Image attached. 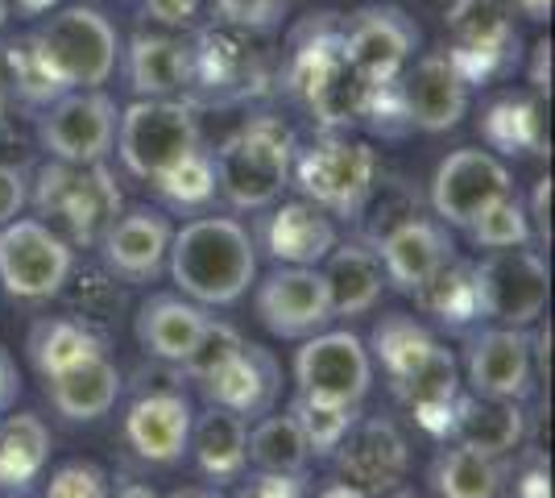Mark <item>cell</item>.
Returning a JSON list of instances; mask_svg holds the SVG:
<instances>
[{
	"instance_id": "7a4b0ae2",
	"label": "cell",
	"mask_w": 555,
	"mask_h": 498,
	"mask_svg": "<svg viewBox=\"0 0 555 498\" xmlns=\"http://www.w3.org/2000/svg\"><path fill=\"white\" fill-rule=\"evenodd\" d=\"M377 88L382 84H373L352 67L340 25H307V34L295 42L291 67H286V92L324 129L365 125Z\"/></svg>"
},
{
	"instance_id": "6125c7cd",
	"label": "cell",
	"mask_w": 555,
	"mask_h": 498,
	"mask_svg": "<svg viewBox=\"0 0 555 498\" xmlns=\"http://www.w3.org/2000/svg\"><path fill=\"white\" fill-rule=\"evenodd\" d=\"M282 4H286V0H282Z\"/></svg>"
},
{
	"instance_id": "9a60e30c",
	"label": "cell",
	"mask_w": 555,
	"mask_h": 498,
	"mask_svg": "<svg viewBox=\"0 0 555 498\" xmlns=\"http://www.w3.org/2000/svg\"><path fill=\"white\" fill-rule=\"evenodd\" d=\"M509 191H514V179L502 158H493L489 150H456L431 175V213L440 225L468 229L493 200H502Z\"/></svg>"
},
{
	"instance_id": "bcb514c9",
	"label": "cell",
	"mask_w": 555,
	"mask_h": 498,
	"mask_svg": "<svg viewBox=\"0 0 555 498\" xmlns=\"http://www.w3.org/2000/svg\"><path fill=\"white\" fill-rule=\"evenodd\" d=\"M232 498H302V474H254L249 486Z\"/></svg>"
},
{
	"instance_id": "7dc6e473",
	"label": "cell",
	"mask_w": 555,
	"mask_h": 498,
	"mask_svg": "<svg viewBox=\"0 0 555 498\" xmlns=\"http://www.w3.org/2000/svg\"><path fill=\"white\" fill-rule=\"evenodd\" d=\"M514 498H552V474L539 452H531L527 465L514 474Z\"/></svg>"
},
{
	"instance_id": "484cf974",
	"label": "cell",
	"mask_w": 555,
	"mask_h": 498,
	"mask_svg": "<svg viewBox=\"0 0 555 498\" xmlns=\"http://www.w3.org/2000/svg\"><path fill=\"white\" fill-rule=\"evenodd\" d=\"M448 440H461L468 449L489 457H509L527 440V411L514 399H489V395H456Z\"/></svg>"
},
{
	"instance_id": "816d5d0a",
	"label": "cell",
	"mask_w": 555,
	"mask_h": 498,
	"mask_svg": "<svg viewBox=\"0 0 555 498\" xmlns=\"http://www.w3.org/2000/svg\"><path fill=\"white\" fill-rule=\"evenodd\" d=\"M531 84H534V92L539 95H552V42H534Z\"/></svg>"
},
{
	"instance_id": "74e56055",
	"label": "cell",
	"mask_w": 555,
	"mask_h": 498,
	"mask_svg": "<svg viewBox=\"0 0 555 498\" xmlns=\"http://www.w3.org/2000/svg\"><path fill=\"white\" fill-rule=\"evenodd\" d=\"M154 191L166 208L175 213H204L211 200H216V166H211L208 150H195L186 154L179 166H170L166 175L154 179Z\"/></svg>"
},
{
	"instance_id": "7c38bea8",
	"label": "cell",
	"mask_w": 555,
	"mask_h": 498,
	"mask_svg": "<svg viewBox=\"0 0 555 498\" xmlns=\"http://www.w3.org/2000/svg\"><path fill=\"white\" fill-rule=\"evenodd\" d=\"M295 386L311 399L361 407L373 386V357L365 341L348 329H320L302 336V349L295 354Z\"/></svg>"
},
{
	"instance_id": "4fadbf2b",
	"label": "cell",
	"mask_w": 555,
	"mask_h": 498,
	"mask_svg": "<svg viewBox=\"0 0 555 498\" xmlns=\"http://www.w3.org/2000/svg\"><path fill=\"white\" fill-rule=\"evenodd\" d=\"M116 100L100 88H70L47 104V117L38 120V138L50 158L70 166L104 163L116 145Z\"/></svg>"
},
{
	"instance_id": "3957f363",
	"label": "cell",
	"mask_w": 555,
	"mask_h": 498,
	"mask_svg": "<svg viewBox=\"0 0 555 498\" xmlns=\"http://www.w3.org/2000/svg\"><path fill=\"white\" fill-rule=\"evenodd\" d=\"M295 129L274 113L249 117L229 142L211 154L216 188L241 213L270 208L282 188L291 183V158H295Z\"/></svg>"
},
{
	"instance_id": "8992f818",
	"label": "cell",
	"mask_w": 555,
	"mask_h": 498,
	"mask_svg": "<svg viewBox=\"0 0 555 498\" xmlns=\"http://www.w3.org/2000/svg\"><path fill=\"white\" fill-rule=\"evenodd\" d=\"M195 150H199V117H195V104L186 100L145 95L138 104H129L116 120V154L125 170L141 183H154L158 175L179 166Z\"/></svg>"
},
{
	"instance_id": "681fc988",
	"label": "cell",
	"mask_w": 555,
	"mask_h": 498,
	"mask_svg": "<svg viewBox=\"0 0 555 498\" xmlns=\"http://www.w3.org/2000/svg\"><path fill=\"white\" fill-rule=\"evenodd\" d=\"M204 0H145V13L163 25H191Z\"/></svg>"
},
{
	"instance_id": "83f0119b",
	"label": "cell",
	"mask_w": 555,
	"mask_h": 498,
	"mask_svg": "<svg viewBox=\"0 0 555 498\" xmlns=\"http://www.w3.org/2000/svg\"><path fill=\"white\" fill-rule=\"evenodd\" d=\"M120 391H125V379L108 354L83 357V361L67 366L63 374L47 379L50 404L70 424H92L100 416H108L120 399Z\"/></svg>"
},
{
	"instance_id": "b9f144b4",
	"label": "cell",
	"mask_w": 555,
	"mask_h": 498,
	"mask_svg": "<svg viewBox=\"0 0 555 498\" xmlns=\"http://www.w3.org/2000/svg\"><path fill=\"white\" fill-rule=\"evenodd\" d=\"M245 345V336L232 329L229 320H216V316H208V324H204V332H199V341H195V349L183 357V379L191 382H204L208 374H216L224 361H229L236 349Z\"/></svg>"
},
{
	"instance_id": "4316f807",
	"label": "cell",
	"mask_w": 555,
	"mask_h": 498,
	"mask_svg": "<svg viewBox=\"0 0 555 498\" xmlns=\"http://www.w3.org/2000/svg\"><path fill=\"white\" fill-rule=\"evenodd\" d=\"M324 283L332 299V320H352L377 308L386 291V270L377 250L365 241H336L324 258Z\"/></svg>"
},
{
	"instance_id": "8fae6325",
	"label": "cell",
	"mask_w": 555,
	"mask_h": 498,
	"mask_svg": "<svg viewBox=\"0 0 555 498\" xmlns=\"http://www.w3.org/2000/svg\"><path fill=\"white\" fill-rule=\"evenodd\" d=\"M261 84H266V59L245 29L211 25L195 38L186 104H236L261 92Z\"/></svg>"
},
{
	"instance_id": "5bb4252c",
	"label": "cell",
	"mask_w": 555,
	"mask_h": 498,
	"mask_svg": "<svg viewBox=\"0 0 555 498\" xmlns=\"http://www.w3.org/2000/svg\"><path fill=\"white\" fill-rule=\"evenodd\" d=\"M464 379L473 395L489 399H514L527 404L534 395V357L531 332L489 324V329L464 332Z\"/></svg>"
},
{
	"instance_id": "d4e9b609",
	"label": "cell",
	"mask_w": 555,
	"mask_h": 498,
	"mask_svg": "<svg viewBox=\"0 0 555 498\" xmlns=\"http://www.w3.org/2000/svg\"><path fill=\"white\" fill-rule=\"evenodd\" d=\"M204 324H208V308H199L186 295H170V291H154L133 316L138 345L154 361H170V366H183Z\"/></svg>"
},
{
	"instance_id": "d590c367",
	"label": "cell",
	"mask_w": 555,
	"mask_h": 498,
	"mask_svg": "<svg viewBox=\"0 0 555 498\" xmlns=\"http://www.w3.org/2000/svg\"><path fill=\"white\" fill-rule=\"evenodd\" d=\"M481 138L489 142V150H502V154H547L543 104L527 95H506L489 104V113L481 117Z\"/></svg>"
},
{
	"instance_id": "ab89813d",
	"label": "cell",
	"mask_w": 555,
	"mask_h": 498,
	"mask_svg": "<svg viewBox=\"0 0 555 498\" xmlns=\"http://www.w3.org/2000/svg\"><path fill=\"white\" fill-rule=\"evenodd\" d=\"M0 75H4V88H13L29 104H50V100L63 95V88L54 84V75L47 72L42 54L34 47V34L0 50Z\"/></svg>"
},
{
	"instance_id": "836d02e7",
	"label": "cell",
	"mask_w": 555,
	"mask_h": 498,
	"mask_svg": "<svg viewBox=\"0 0 555 498\" xmlns=\"http://www.w3.org/2000/svg\"><path fill=\"white\" fill-rule=\"evenodd\" d=\"M415 304L423 316H431L440 329L464 336L468 329L481 324V304H477V286H473V261L452 258L436 266V274L415 291Z\"/></svg>"
},
{
	"instance_id": "d6986e66",
	"label": "cell",
	"mask_w": 555,
	"mask_h": 498,
	"mask_svg": "<svg viewBox=\"0 0 555 498\" xmlns=\"http://www.w3.org/2000/svg\"><path fill=\"white\" fill-rule=\"evenodd\" d=\"M170 216L158 208H129L125 216H116L113 229L100 238V258L108 266V274L120 283L145 286L154 283L166 270V250H170Z\"/></svg>"
},
{
	"instance_id": "2e32d148",
	"label": "cell",
	"mask_w": 555,
	"mask_h": 498,
	"mask_svg": "<svg viewBox=\"0 0 555 498\" xmlns=\"http://www.w3.org/2000/svg\"><path fill=\"white\" fill-rule=\"evenodd\" d=\"M257 320L282 341H302L332 324V299L320 266H274L254 295Z\"/></svg>"
},
{
	"instance_id": "9f6ffc18",
	"label": "cell",
	"mask_w": 555,
	"mask_h": 498,
	"mask_svg": "<svg viewBox=\"0 0 555 498\" xmlns=\"http://www.w3.org/2000/svg\"><path fill=\"white\" fill-rule=\"evenodd\" d=\"M17 4H22L25 13H47L54 0H17Z\"/></svg>"
},
{
	"instance_id": "5b68a950",
	"label": "cell",
	"mask_w": 555,
	"mask_h": 498,
	"mask_svg": "<svg viewBox=\"0 0 555 498\" xmlns=\"http://www.w3.org/2000/svg\"><path fill=\"white\" fill-rule=\"evenodd\" d=\"M291 179L307 204L320 213L357 220L377 191V154L373 145L348 138L340 129H327L311 145H295Z\"/></svg>"
},
{
	"instance_id": "ffe728a7",
	"label": "cell",
	"mask_w": 555,
	"mask_h": 498,
	"mask_svg": "<svg viewBox=\"0 0 555 498\" xmlns=\"http://www.w3.org/2000/svg\"><path fill=\"white\" fill-rule=\"evenodd\" d=\"M199 391L211 407H224L249 424L274 411L278 391H282V366L266 345H241L216 374L199 382Z\"/></svg>"
},
{
	"instance_id": "277c9868",
	"label": "cell",
	"mask_w": 555,
	"mask_h": 498,
	"mask_svg": "<svg viewBox=\"0 0 555 498\" xmlns=\"http://www.w3.org/2000/svg\"><path fill=\"white\" fill-rule=\"evenodd\" d=\"M34 208L70 250H92L120 216V188L104 163L70 166L50 158L34 188Z\"/></svg>"
},
{
	"instance_id": "94428289",
	"label": "cell",
	"mask_w": 555,
	"mask_h": 498,
	"mask_svg": "<svg viewBox=\"0 0 555 498\" xmlns=\"http://www.w3.org/2000/svg\"><path fill=\"white\" fill-rule=\"evenodd\" d=\"M390 498H415V495H398V490H393V495Z\"/></svg>"
},
{
	"instance_id": "6f0895ef",
	"label": "cell",
	"mask_w": 555,
	"mask_h": 498,
	"mask_svg": "<svg viewBox=\"0 0 555 498\" xmlns=\"http://www.w3.org/2000/svg\"><path fill=\"white\" fill-rule=\"evenodd\" d=\"M170 498H216V495H211V490H195V486H191V490H175Z\"/></svg>"
},
{
	"instance_id": "db71d44e",
	"label": "cell",
	"mask_w": 555,
	"mask_h": 498,
	"mask_svg": "<svg viewBox=\"0 0 555 498\" xmlns=\"http://www.w3.org/2000/svg\"><path fill=\"white\" fill-rule=\"evenodd\" d=\"M320 498H373V495H365L361 486H352L345 477H336V482H327L324 490H320Z\"/></svg>"
},
{
	"instance_id": "f5cc1de1",
	"label": "cell",
	"mask_w": 555,
	"mask_h": 498,
	"mask_svg": "<svg viewBox=\"0 0 555 498\" xmlns=\"http://www.w3.org/2000/svg\"><path fill=\"white\" fill-rule=\"evenodd\" d=\"M104 498H158L145 482H138V477H116V482H108V495Z\"/></svg>"
},
{
	"instance_id": "44dd1931",
	"label": "cell",
	"mask_w": 555,
	"mask_h": 498,
	"mask_svg": "<svg viewBox=\"0 0 555 498\" xmlns=\"http://www.w3.org/2000/svg\"><path fill=\"white\" fill-rule=\"evenodd\" d=\"M191 399L186 391H145L125 411V445L150 465H175L186 457L191 440Z\"/></svg>"
},
{
	"instance_id": "f6af8a7d",
	"label": "cell",
	"mask_w": 555,
	"mask_h": 498,
	"mask_svg": "<svg viewBox=\"0 0 555 498\" xmlns=\"http://www.w3.org/2000/svg\"><path fill=\"white\" fill-rule=\"evenodd\" d=\"M29 200V183H25V170L22 166H9L0 163V225L17 220Z\"/></svg>"
},
{
	"instance_id": "30bf717a",
	"label": "cell",
	"mask_w": 555,
	"mask_h": 498,
	"mask_svg": "<svg viewBox=\"0 0 555 498\" xmlns=\"http://www.w3.org/2000/svg\"><path fill=\"white\" fill-rule=\"evenodd\" d=\"M75 270V250L42 220L0 225V286L22 304H47L63 295Z\"/></svg>"
},
{
	"instance_id": "60d3db41",
	"label": "cell",
	"mask_w": 555,
	"mask_h": 498,
	"mask_svg": "<svg viewBox=\"0 0 555 498\" xmlns=\"http://www.w3.org/2000/svg\"><path fill=\"white\" fill-rule=\"evenodd\" d=\"M477 250H518V245H527L531 241V216L522 208V200L509 191L502 200H493L486 213L477 216L468 229H464Z\"/></svg>"
},
{
	"instance_id": "f546056e",
	"label": "cell",
	"mask_w": 555,
	"mask_h": 498,
	"mask_svg": "<svg viewBox=\"0 0 555 498\" xmlns=\"http://www.w3.org/2000/svg\"><path fill=\"white\" fill-rule=\"evenodd\" d=\"M50 427L34 411L0 416V495L29 498L34 482L47 474Z\"/></svg>"
},
{
	"instance_id": "f35d334b",
	"label": "cell",
	"mask_w": 555,
	"mask_h": 498,
	"mask_svg": "<svg viewBox=\"0 0 555 498\" xmlns=\"http://www.w3.org/2000/svg\"><path fill=\"white\" fill-rule=\"evenodd\" d=\"M286 411L295 416V424H299L307 449H311V457H320V461L336 452L340 436H345L348 427H352V420L361 416V407L327 404V399H311V395H295Z\"/></svg>"
},
{
	"instance_id": "cb8c5ba5",
	"label": "cell",
	"mask_w": 555,
	"mask_h": 498,
	"mask_svg": "<svg viewBox=\"0 0 555 498\" xmlns=\"http://www.w3.org/2000/svg\"><path fill=\"white\" fill-rule=\"evenodd\" d=\"M254 241H261V250L278 266H320L332 254V245L340 241V233H336L332 216L320 213L315 204L291 200V204H278L270 216H261Z\"/></svg>"
},
{
	"instance_id": "4dcf8cb0",
	"label": "cell",
	"mask_w": 555,
	"mask_h": 498,
	"mask_svg": "<svg viewBox=\"0 0 555 498\" xmlns=\"http://www.w3.org/2000/svg\"><path fill=\"white\" fill-rule=\"evenodd\" d=\"M95 354H108V336L83 316H42L29 324L25 336V357L42 379H54L67 366Z\"/></svg>"
},
{
	"instance_id": "91938a15",
	"label": "cell",
	"mask_w": 555,
	"mask_h": 498,
	"mask_svg": "<svg viewBox=\"0 0 555 498\" xmlns=\"http://www.w3.org/2000/svg\"><path fill=\"white\" fill-rule=\"evenodd\" d=\"M4 92H9V88H4V75H0V113H4Z\"/></svg>"
},
{
	"instance_id": "f1b7e54d",
	"label": "cell",
	"mask_w": 555,
	"mask_h": 498,
	"mask_svg": "<svg viewBox=\"0 0 555 498\" xmlns=\"http://www.w3.org/2000/svg\"><path fill=\"white\" fill-rule=\"evenodd\" d=\"M186 452L195 457L199 474L224 486V482H236L249 465V424L241 416H232L224 407H204L195 420H191V440H186Z\"/></svg>"
},
{
	"instance_id": "603a6c76",
	"label": "cell",
	"mask_w": 555,
	"mask_h": 498,
	"mask_svg": "<svg viewBox=\"0 0 555 498\" xmlns=\"http://www.w3.org/2000/svg\"><path fill=\"white\" fill-rule=\"evenodd\" d=\"M382 270H386V283L402 295H415L418 286L436 274V266L456 254V245L448 238V225H440L436 216H406L398 220L390 233L373 241Z\"/></svg>"
},
{
	"instance_id": "d6a6232c",
	"label": "cell",
	"mask_w": 555,
	"mask_h": 498,
	"mask_svg": "<svg viewBox=\"0 0 555 498\" xmlns=\"http://www.w3.org/2000/svg\"><path fill=\"white\" fill-rule=\"evenodd\" d=\"M506 457H489L452 440L431 461V490L440 498H502L506 495Z\"/></svg>"
},
{
	"instance_id": "680465c9",
	"label": "cell",
	"mask_w": 555,
	"mask_h": 498,
	"mask_svg": "<svg viewBox=\"0 0 555 498\" xmlns=\"http://www.w3.org/2000/svg\"><path fill=\"white\" fill-rule=\"evenodd\" d=\"M9 4H13V0H0V25L9 22Z\"/></svg>"
},
{
	"instance_id": "ac0fdd59",
	"label": "cell",
	"mask_w": 555,
	"mask_h": 498,
	"mask_svg": "<svg viewBox=\"0 0 555 498\" xmlns=\"http://www.w3.org/2000/svg\"><path fill=\"white\" fill-rule=\"evenodd\" d=\"M340 38L357 72L373 84H390L415 54L418 25L402 9H361L340 25Z\"/></svg>"
},
{
	"instance_id": "e0dca14e",
	"label": "cell",
	"mask_w": 555,
	"mask_h": 498,
	"mask_svg": "<svg viewBox=\"0 0 555 498\" xmlns=\"http://www.w3.org/2000/svg\"><path fill=\"white\" fill-rule=\"evenodd\" d=\"M332 461H336V474L345 482L361 486L365 495L382 498L402 486V477L411 470V445H406V436L398 432L393 420L357 416L352 427L340 436Z\"/></svg>"
},
{
	"instance_id": "11a10c76",
	"label": "cell",
	"mask_w": 555,
	"mask_h": 498,
	"mask_svg": "<svg viewBox=\"0 0 555 498\" xmlns=\"http://www.w3.org/2000/svg\"><path fill=\"white\" fill-rule=\"evenodd\" d=\"M509 4H518L531 22H547L552 17V0H509Z\"/></svg>"
},
{
	"instance_id": "ba28073f",
	"label": "cell",
	"mask_w": 555,
	"mask_h": 498,
	"mask_svg": "<svg viewBox=\"0 0 555 498\" xmlns=\"http://www.w3.org/2000/svg\"><path fill=\"white\" fill-rule=\"evenodd\" d=\"M514 4L509 0H452L443 29H448V59L464 75L468 88L506 75L518 59L514 34Z\"/></svg>"
},
{
	"instance_id": "9c48e42d",
	"label": "cell",
	"mask_w": 555,
	"mask_h": 498,
	"mask_svg": "<svg viewBox=\"0 0 555 498\" xmlns=\"http://www.w3.org/2000/svg\"><path fill=\"white\" fill-rule=\"evenodd\" d=\"M473 286H477L481 320L509 324V329H531L547 311L552 274H547V261L527 245L489 250L481 261H473Z\"/></svg>"
},
{
	"instance_id": "52a82bcc",
	"label": "cell",
	"mask_w": 555,
	"mask_h": 498,
	"mask_svg": "<svg viewBox=\"0 0 555 498\" xmlns=\"http://www.w3.org/2000/svg\"><path fill=\"white\" fill-rule=\"evenodd\" d=\"M34 47H38L47 72L54 75V84L63 92L108 84L116 72V59H120V42H116L113 22L100 9H88V4L54 13L34 34Z\"/></svg>"
},
{
	"instance_id": "c3c4849f",
	"label": "cell",
	"mask_w": 555,
	"mask_h": 498,
	"mask_svg": "<svg viewBox=\"0 0 555 498\" xmlns=\"http://www.w3.org/2000/svg\"><path fill=\"white\" fill-rule=\"evenodd\" d=\"M531 229L539 245H552V179H539L531 195Z\"/></svg>"
},
{
	"instance_id": "1f68e13d",
	"label": "cell",
	"mask_w": 555,
	"mask_h": 498,
	"mask_svg": "<svg viewBox=\"0 0 555 498\" xmlns=\"http://www.w3.org/2000/svg\"><path fill=\"white\" fill-rule=\"evenodd\" d=\"M129 84L141 95H154V100H170V95H186L191 84V47L179 38H166V34H138L129 42Z\"/></svg>"
},
{
	"instance_id": "8d00e7d4",
	"label": "cell",
	"mask_w": 555,
	"mask_h": 498,
	"mask_svg": "<svg viewBox=\"0 0 555 498\" xmlns=\"http://www.w3.org/2000/svg\"><path fill=\"white\" fill-rule=\"evenodd\" d=\"M249 461L266 474H302L307 470L311 449H307L291 411H282V416L270 411L249 427Z\"/></svg>"
},
{
	"instance_id": "7402d4cb",
	"label": "cell",
	"mask_w": 555,
	"mask_h": 498,
	"mask_svg": "<svg viewBox=\"0 0 555 498\" xmlns=\"http://www.w3.org/2000/svg\"><path fill=\"white\" fill-rule=\"evenodd\" d=\"M398 95L411 129L448 133L468 113V84L448 54H423L411 72L398 75Z\"/></svg>"
},
{
	"instance_id": "f907efd6",
	"label": "cell",
	"mask_w": 555,
	"mask_h": 498,
	"mask_svg": "<svg viewBox=\"0 0 555 498\" xmlns=\"http://www.w3.org/2000/svg\"><path fill=\"white\" fill-rule=\"evenodd\" d=\"M17 395H22V374H17V361H13V354L0 345V416H4V411H13Z\"/></svg>"
},
{
	"instance_id": "7bdbcfd3",
	"label": "cell",
	"mask_w": 555,
	"mask_h": 498,
	"mask_svg": "<svg viewBox=\"0 0 555 498\" xmlns=\"http://www.w3.org/2000/svg\"><path fill=\"white\" fill-rule=\"evenodd\" d=\"M108 495V474L92 461H67L50 474L47 498H104Z\"/></svg>"
},
{
	"instance_id": "e575fe53",
	"label": "cell",
	"mask_w": 555,
	"mask_h": 498,
	"mask_svg": "<svg viewBox=\"0 0 555 498\" xmlns=\"http://www.w3.org/2000/svg\"><path fill=\"white\" fill-rule=\"evenodd\" d=\"M440 341L431 336V329L415 320V316H406V311H386L370 332V357L382 361V370H386V379L390 386H398L402 379H411L418 366L431 357Z\"/></svg>"
},
{
	"instance_id": "ee69618b",
	"label": "cell",
	"mask_w": 555,
	"mask_h": 498,
	"mask_svg": "<svg viewBox=\"0 0 555 498\" xmlns=\"http://www.w3.org/2000/svg\"><path fill=\"white\" fill-rule=\"evenodd\" d=\"M211 4H216L220 25L245 29V34L270 29L282 17V0H211Z\"/></svg>"
},
{
	"instance_id": "6da1fadb",
	"label": "cell",
	"mask_w": 555,
	"mask_h": 498,
	"mask_svg": "<svg viewBox=\"0 0 555 498\" xmlns=\"http://www.w3.org/2000/svg\"><path fill=\"white\" fill-rule=\"evenodd\" d=\"M166 270L199 308H229L257 283V241L236 216H195L170 238Z\"/></svg>"
},
{
	"instance_id": "be15d7a7",
	"label": "cell",
	"mask_w": 555,
	"mask_h": 498,
	"mask_svg": "<svg viewBox=\"0 0 555 498\" xmlns=\"http://www.w3.org/2000/svg\"><path fill=\"white\" fill-rule=\"evenodd\" d=\"M42 498H47V495H42Z\"/></svg>"
}]
</instances>
